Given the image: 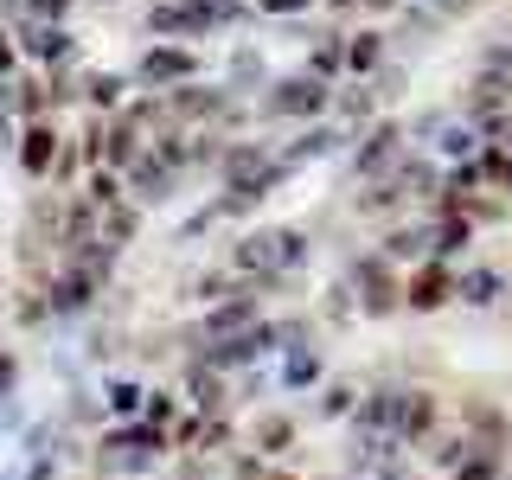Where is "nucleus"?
I'll list each match as a JSON object with an SVG mask.
<instances>
[{
	"instance_id": "nucleus-1",
	"label": "nucleus",
	"mask_w": 512,
	"mask_h": 480,
	"mask_svg": "<svg viewBox=\"0 0 512 480\" xmlns=\"http://www.w3.org/2000/svg\"><path fill=\"white\" fill-rule=\"evenodd\" d=\"M58 128L52 122H20V141H13V160H20V173L26 180H45L52 173V160H58Z\"/></svg>"
},
{
	"instance_id": "nucleus-5",
	"label": "nucleus",
	"mask_w": 512,
	"mask_h": 480,
	"mask_svg": "<svg viewBox=\"0 0 512 480\" xmlns=\"http://www.w3.org/2000/svg\"><path fill=\"white\" fill-rule=\"evenodd\" d=\"M180 71H192V58H180V52H154L141 64V77H154V84H167V77H180Z\"/></svg>"
},
{
	"instance_id": "nucleus-7",
	"label": "nucleus",
	"mask_w": 512,
	"mask_h": 480,
	"mask_svg": "<svg viewBox=\"0 0 512 480\" xmlns=\"http://www.w3.org/2000/svg\"><path fill=\"white\" fill-rule=\"evenodd\" d=\"M13 391H20V352H7V346H0V404H7Z\"/></svg>"
},
{
	"instance_id": "nucleus-11",
	"label": "nucleus",
	"mask_w": 512,
	"mask_h": 480,
	"mask_svg": "<svg viewBox=\"0 0 512 480\" xmlns=\"http://www.w3.org/2000/svg\"><path fill=\"white\" fill-rule=\"evenodd\" d=\"M45 442H52V423H39V429H26V455H52V448H45Z\"/></svg>"
},
{
	"instance_id": "nucleus-12",
	"label": "nucleus",
	"mask_w": 512,
	"mask_h": 480,
	"mask_svg": "<svg viewBox=\"0 0 512 480\" xmlns=\"http://www.w3.org/2000/svg\"><path fill=\"white\" fill-rule=\"evenodd\" d=\"M13 64H20V52H13V39H7V32H0V84H7V77H13Z\"/></svg>"
},
{
	"instance_id": "nucleus-10",
	"label": "nucleus",
	"mask_w": 512,
	"mask_h": 480,
	"mask_svg": "<svg viewBox=\"0 0 512 480\" xmlns=\"http://www.w3.org/2000/svg\"><path fill=\"white\" fill-rule=\"evenodd\" d=\"M20 480H58V468H52V455H32Z\"/></svg>"
},
{
	"instance_id": "nucleus-9",
	"label": "nucleus",
	"mask_w": 512,
	"mask_h": 480,
	"mask_svg": "<svg viewBox=\"0 0 512 480\" xmlns=\"http://www.w3.org/2000/svg\"><path fill=\"white\" fill-rule=\"evenodd\" d=\"M135 404H141V384H128V378H116V384H109V410H122V416H128Z\"/></svg>"
},
{
	"instance_id": "nucleus-8",
	"label": "nucleus",
	"mask_w": 512,
	"mask_h": 480,
	"mask_svg": "<svg viewBox=\"0 0 512 480\" xmlns=\"http://www.w3.org/2000/svg\"><path fill=\"white\" fill-rule=\"evenodd\" d=\"M26 13H32L39 26H58L64 13H71V0H26Z\"/></svg>"
},
{
	"instance_id": "nucleus-6",
	"label": "nucleus",
	"mask_w": 512,
	"mask_h": 480,
	"mask_svg": "<svg viewBox=\"0 0 512 480\" xmlns=\"http://www.w3.org/2000/svg\"><path fill=\"white\" fill-rule=\"evenodd\" d=\"M71 96H90V103H116V96H122V77H103V71H96V77H84V84H77Z\"/></svg>"
},
{
	"instance_id": "nucleus-2",
	"label": "nucleus",
	"mask_w": 512,
	"mask_h": 480,
	"mask_svg": "<svg viewBox=\"0 0 512 480\" xmlns=\"http://www.w3.org/2000/svg\"><path fill=\"white\" fill-rule=\"evenodd\" d=\"M90 301H96V276L77 269V263H64L58 276L45 282V308H52V314H84Z\"/></svg>"
},
{
	"instance_id": "nucleus-3",
	"label": "nucleus",
	"mask_w": 512,
	"mask_h": 480,
	"mask_svg": "<svg viewBox=\"0 0 512 480\" xmlns=\"http://www.w3.org/2000/svg\"><path fill=\"white\" fill-rule=\"evenodd\" d=\"M7 103H13V109H7L13 122H45V103H52V96H45L39 77H26V84H13V90H7Z\"/></svg>"
},
{
	"instance_id": "nucleus-4",
	"label": "nucleus",
	"mask_w": 512,
	"mask_h": 480,
	"mask_svg": "<svg viewBox=\"0 0 512 480\" xmlns=\"http://www.w3.org/2000/svg\"><path fill=\"white\" fill-rule=\"evenodd\" d=\"M13 320H20V327H39V320H52V308H45V288H26V295L13 301Z\"/></svg>"
},
{
	"instance_id": "nucleus-13",
	"label": "nucleus",
	"mask_w": 512,
	"mask_h": 480,
	"mask_svg": "<svg viewBox=\"0 0 512 480\" xmlns=\"http://www.w3.org/2000/svg\"><path fill=\"white\" fill-rule=\"evenodd\" d=\"M13 141H20V122H13L7 109H0V148H13Z\"/></svg>"
},
{
	"instance_id": "nucleus-14",
	"label": "nucleus",
	"mask_w": 512,
	"mask_h": 480,
	"mask_svg": "<svg viewBox=\"0 0 512 480\" xmlns=\"http://www.w3.org/2000/svg\"><path fill=\"white\" fill-rule=\"evenodd\" d=\"M0 109H7V84H0Z\"/></svg>"
}]
</instances>
